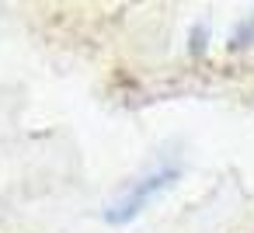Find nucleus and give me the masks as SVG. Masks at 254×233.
Masks as SVG:
<instances>
[{"label":"nucleus","mask_w":254,"mask_h":233,"mask_svg":"<svg viewBox=\"0 0 254 233\" xmlns=\"http://www.w3.org/2000/svg\"><path fill=\"white\" fill-rule=\"evenodd\" d=\"M178 174H181L178 164H157V167L143 171L139 177L126 181V184L115 191V198L105 205V223H108V226H126V223H132L160 191H167V188L178 181Z\"/></svg>","instance_id":"nucleus-1"},{"label":"nucleus","mask_w":254,"mask_h":233,"mask_svg":"<svg viewBox=\"0 0 254 233\" xmlns=\"http://www.w3.org/2000/svg\"><path fill=\"white\" fill-rule=\"evenodd\" d=\"M226 49H230V53H244V49H254V14H247L244 21H237V25H233Z\"/></svg>","instance_id":"nucleus-2"},{"label":"nucleus","mask_w":254,"mask_h":233,"mask_svg":"<svg viewBox=\"0 0 254 233\" xmlns=\"http://www.w3.org/2000/svg\"><path fill=\"white\" fill-rule=\"evenodd\" d=\"M209 39H212V32H209V21H195L191 25V32H188V53L198 59V56H205L209 53Z\"/></svg>","instance_id":"nucleus-3"}]
</instances>
